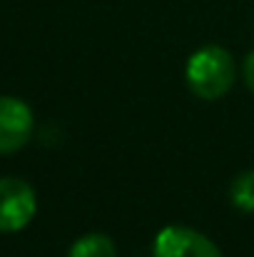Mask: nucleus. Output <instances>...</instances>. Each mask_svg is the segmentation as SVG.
Segmentation results:
<instances>
[{"label": "nucleus", "mask_w": 254, "mask_h": 257, "mask_svg": "<svg viewBox=\"0 0 254 257\" xmlns=\"http://www.w3.org/2000/svg\"><path fill=\"white\" fill-rule=\"evenodd\" d=\"M68 257H117L115 242L102 232H90L73 242Z\"/></svg>", "instance_id": "obj_5"}, {"label": "nucleus", "mask_w": 254, "mask_h": 257, "mask_svg": "<svg viewBox=\"0 0 254 257\" xmlns=\"http://www.w3.org/2000/svg\"><path fill=\"white\" fill-rule=\"evenodd\" d=\"M155 257H222V252L202 232L184 225H169L160 230L155 240Z\"/></svg>", "instance_id": "obj_4"}, {"label": "nucleus", "mask_w": 254, "mask_h": 257, "mask_svg": "<svg viewBox=\"0 0 254 257\" xmlns=\"http://www.w3.org/2000/svg\"><path fill=\"white\" fill-rule=\"evenodd\" d=\"M237 78L232 55L219 45H204L187 60V85L202 100L224 97Z\"/></svg>", "instance_id": "obj_1"}, {"label": "nucleus", "mask_w": 254, "mask_h": 257, "mask_svg": "<svg viewBox=\"0 0 254 257\" xmlns=\"http://www.w3.org/2000/svg\"><path fill=\"white\" fill-rule=\"evenodd\" d=\"M33 127L35 120L28 102L13 95H0V155H10L25 148L33 138Z\"/></svg>", "instance_id": "obj_3"}, {"label": "nucleus", "mask_w": 254, "mask_h": 257, "mask_svg": "<svg viewBox=\"0 0 254 257\" xmlns=\"http://www.w3.org/2000/svg\"><path fill=\"white\" fill-rule=\"evenodd\" d=\"M38 212L35 190L20 177H0V232H18Z\"/></svg>", "instance_id": "obj_2"}, {"label": "nucleus", "mask_w": 254, "mask_h": 257, "mask_svg": "<svg viewBox=\"0 0 254 257\" xmlns=\"http://www.w3.org/2000/svg\"><path fill=\"white\" fill-rule=\"evenodd\" d=\"M232 205L242 212H254V170H244L234 177L229 187Z\"/></svg>", "instance_id": "obj_6"}, {"label": "nucleus", "mask_w": 254, "mask_h": 257, "mask_svg": "<svg viewBox=\"0 0 254 257\" xmlns=\"http://www.w3.org/2000/svg\"><path fill=\"white\" fill-rule=\"evenodd\" d=\"M244 80H247V87L254 92V50L247 55V60H244Z\"/></svg>", "instance_id": "obj_7"}]
</instances>
